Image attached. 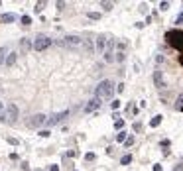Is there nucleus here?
Returning <instances> with one entry per match:
<instances>
[{"mask_svg":"<svg viewBox=\"0 0 183 171\" xmlns=\"http://www.w3.org/2000/svg\"><path fill=\"white\" fill-rule=\"evenodd\" d=\"M112 94H114V85H112L110 79L100 81V83L95 87V92H93V96H97V99H100V100L112 99Z\"/></svg>","mask_w":183,"mask_h":171,"instance_id":"nucleus-1","label":"nucleus"},{"mask_svg":"<svg viewBox=\"0 0 183 171\" xmlns=\"http://www.w3.org/2000/svg\"><path fill=\"white\" fill-rule=\"evenodd\" d=\"M18 116H20V110H18V106L14 104H8L6 108H4V112H2V114H0V122H2V124H16V122H18Z\"/></svg>","mask_w":183,"mask_h":171,"instance_id":"nucleus-2","label":"nucleus"},{"mask_svg":"<svg viewBox=\"0 0 183 171\" xmlns=\"http://www.w3.org/2000/svg\"><path fill=\"white\" fill-rule=\"evenodd\" d=\"M165 41H167L173 49L183 51V30H169V32L165 33Z\"/></svg>","mask_w":183,"mask_h":171,"instance_id":"nucleus-3","label":"nucleus"},{"mask_svg":"<svg viewBox=\"0 0 183 171\" xmlns=\"http://www.w3.org/2000/svg\"><path fill=\"white\" fill-rule=\"evenodd\" d=\"M81 43H83V38H79V35H67L57 41L59 47H67V49H77V47H81Z\"/></svg>","mask_w":183,"mask_h":171,"instance_id":"nucleus-4","label":"nucleus"},{"mask_svg":"<svg viewBox=\"0 0 183 171\" xmlns=\"http://www.w3.org/2000/svg\"><path fill=\"white\" fill-rule=\"evenodd\" d=\"M51 43H53L51 38H47V35H43V33H39L38 38H36V41H33V49H36V51H46Z\"/></svg>","mask_w":183,"mask_h":171,"instance_id":"nucleus-5","label":"nucleus"},{"mask_svg":"<svg viewBox=\"0 0 183 171\" xmlns=\"http://www.w3.org/2000/svg\"><path fill=\"white\" fill-rule=\"evenodd\" d=\"M46 114H33V116H30V118L26 120V126L28 128H39V126L46 124Z\"/></svg>","mask_w":183,"mask_h":171,"instance_id":"nucleus-6","label":"nucleus"},{"mask_svg":"<svg viewBox=\"0 0 183 171\" xmlns=\"http://www.w3.org/2000/svg\"><path fill=\"white\" fill-rule=\"evenodd\" d=\"M154 85H156V89H160V91H164L165 87H167L164 73L160 71V69H156V71H154Z\"/></svg>","mask_w":183,"mask_h":171,"instance_id":"nucleus-7","label":"nucleus"},{"mask_svg":"<svg viewBox=\"0 0 183 171\" xmlns=\"http://www.w3.org/2000/svg\"><path fill=\"white\" fill-rule=\"evenodd\" d=\"M69 114V110H65V112H55V114H51V116H47L46 118V126H55L59 122V120H63Z\"/></svg>","mask_w":183,"mask_h":171,"instance_id":"nucleus-8","label":"nucleus"},{"mask_svg":"<svg viewBox=\"0 0 183 171\" xmlns=\"http://www.w3.org/2000/svg\"><path fill=\"white\" fill-rule=\"evenodd\" d=\"M100 104H103V100H100V99H97V96H93V99H91V100H89V102L85 104V112H87V114H91V112L98 110V108H100Z\"/></svg>","mask_w":183,"mask_h":171,"instance_id":"nucleus-9","label":"nucleus"},{"mask_svg":"<svg viewBox=\"0 0 183 171\" xmlns=\"http://www.w3.org/2000/svg\"><path fill=\"white\" fill-rule=\"evenodd\" d=\"M32 47H33V43L30 41V38H22V40H20V49H22V53H24V55H26Z\"/></svg>","mask_w":183,"mask_h":171,"instance_id":"nucleus-10","label":"nucleus"},{"mask_svg":"<svg viewBox=\"0 0 183 171\" xmlns=\"http://www.w3.org/2000/svg\"><path fill=\"white\" fill-rule=\"evenodd\" d=\"M95 47H97V51L105 53V47H106V35H105V33H100V35L97 38V43H95Z\"/></svg>","mask_w":183,"mask_h":171,"instance_id":"nucleus-11","label":"nucleus"},{"mask_svg":"<svg viewBox=\"0 0 183 171\" xmlns=\"http://www.w3.org/2000/svg\"><path fill=\"white\" fill-rule=\"evenodd\" d=\"M16 59H18V53H16V51L8 53V55H6V61H4V65H6V67H12L14 63H16Z\"/></svg>","mask_w":183,"mask_h":171,"instance_id":"nucleus-12","label":"nucleus"},{"mask_svg":"<svg viewBox=\"0 0 183 171\" xmlns=\"http://www.w3.org/2000/svg\"><path fill=\"white\" fill-rule=\"evenodd\" d=\"M81 47H83L87 53H93V51H95V45H93V41H91V40H83Z\"/></svg>","mask_w":183,"mask_h":171,"instance_id":"nucleus-13","label":"nucleus"},{"mask_svg":"<svg viewBox=\"0 0 183 171\" xmlns=\"http://www.w3.org/2000/svg\"><path fill=\"white\" fill-rule=\"evenodd\" d=\"M162 118H164L162 114H156V116H154V118L150 120V126H152V128H157V126L162 124Z\"/></svg>","mask_w":183,"mask_h":171,"instance_id":"nucleus-14","label":"nucleus"},{"mask_svg":"<svg viewBox=\"0 0 183 171\" xmlns=\"http://www.w3.org/2000/svg\"><path fill=\"white\" fill-rule=\"evenodd\" d=\"M0 20L2 22H16V14H2Z\"/></svg>","mask_w":183,"mask_h":171,"instance_id":"nucleus-15","label":"nucleus"},{"mask_svg":"<svg viewBox=\"0 0 183 171\" xmlns=\"http://www.w3.org/2000/svg\"><path fill=\"white\" fill-rule=\"evenodd\" d=\"M6 55H8V47L2 45V47H0V63H4V61H6Z\"/></svg>","mask_w":183,"mask_h":171,"instance_id":"nucleus-16","label":"nucleus"},{"mask_svg":"<svg viewBox=\"0 0 183 171\" xmlns=\"http://www.w3.org/2000/svg\"><path fill=\"white\" fill-rule=\"evenodd\" d=\"M103 57H105L106 63H112V61H114V53H112V51H105V53H103Z\"/></svg>","mask_w":183,"mask_h":171,"instance_id":"nucleus-17","label":"nucleus"},{"mask_svg":"<svg viewBox=\"0 0 183 171\" xmlns=\"http://www.w3.org/2000/svg\"><path fill=\"white\" fill-rule=\"evenodd\" d=\"M175 108L177 110H183V92L177 96V100H175Z\"/></svg>","mask_w":183,"mask_h":171,"instance_id":"nucleus-18","label":"nucleus"},{"mask_svg":"<svg viewBox=\"0 0 183 171\" xmlns=\"http://www.w3.org/2000/svg\"><path fill=\"white\" fill-rule=\"evenodd\" d=\"M126 138H128V136H126V132H124V130H120V132L116 134V142H124Z\"/></svg>","mask_w":183,"mask_h":171,"instance_id":"nucleus-19","label":"nucleus"},{"mask_svg":"<svg viewBox=\"0 0 183 171\" xmlns=\"http://www.w3.org/2000/svg\"><path fill=\"white\" fill-rule=\"evenodd\" d=\"M130 161H132V155H130V153H126V155H122V159H120V163H122V165H128Z\"/></svg>","mask_w":183,"mask_h":171,"instance_id":"nucleus-20","label":"nucleus"},{"mask_svg":"<svg viewBox=\"0 0 183 171\" xmlns=\"http://www.w3.org/2000/svg\"><path fill=\"white\" fill-rule=\"evenodd\" d=\"M134 142H136V138H134V136H128V138L124 140V145L126 148H130V145H134Z\"/></svg>","mask_w":183,"mask_h":171,"instance_id":"nucleus-21","label":"nucleus"},{"mask_svg":"<svg viewBox=\"0 0 183 171\" xmlns=\"http://www.w3.org/2000/svg\"><path fill=\"white\" fill-rule=\"evenodd\" d=\"M20 22H22V26H30V24H32V18H30V16H22Z\"/></svg>","mask_w":183,"mask_h":171,"instance_id":"nucleus-22","label":"nucleus"},{"mask_svg":"<svg viewBox=\"0 0 183 171\" xmlns=\"http://www.w3.org/2000/svg\"><path fill=\"white\" fill-rule=\"evenodd\" d=\"M124 57H126V55H124V51H118L116 55H114V61H118V63H122V61H124Z\"/></svg>","mask_w":183,"mask_h":171,"instance_id":"nucleus-23","label":"nucleus"},{"mask_svg":"<svg viewBox=\"0 0 183 171\" xmlns=\"http://www.w3.org/2000/svg\"><path fill=\"white\" fill-rule=\"evenodd\" d=\"M114 128H116V130H122V128H124V120H120V118H118L116 122H114Z\"/></svg>","mask_w":183,"mask_h":171,"instance_id":"nucleus-24","label":"nucleus"},{"mask_svg":"<svg viewBox=\"0 0 183 171\" xmlns=\"http://www.w3.org/2000/svg\"><path fill=\"white\" fill-rule=\"evenodd\" d=\"M87 16H89L91 20H100V14H98V12H89Z\"/></svg>","mask_w":183,"mask_h":171,"instance_id":"nucleus-25","label":"nucleus"},{"mask_svg":"<svg viewBox=\"0 0 183 171\" xmlns=\"http://www.w3.org/2000/svg\"><path fill=\"white\" fill-rule=\"evenodd\" d=\"M100 6L105 10H112V2H100Z\"/></svg>","mask_w":183,"mask_h":171,"instance_id":"nucleus-26","label":"nucleus"},{"mask_svg":"<svg viewBox=\"0 0 183 171\" xmlns=\"http://www.w3.org/2000/svg\"><path fill=\"white\" fill-rule=\"evenodd\" d=\"M175 24H177V26H183V12L175 18Z\"/></svg>","mask_w":183,"mask_h":171,"instance_id":"nucleus-27","label":"nucleus"},{"mask_svg":"<svg viewBox=\"0 0 183 171\" xmlns=\"http://www.w3.org/2000/svg\"><path fill=\"white\" fill-rule=\"evenodd\" d=\"M164 61H165V57L162 55V53H160V55H156V63H157V65H160V63H164Z\"/></svg>","mask_w":183,"mask_h":171,"instance_id":"nucleus-28","label":"nucleus"},{"mask_svg":"<svg viewBox=\"0 0 183 171\" xmlns=\"http://www.w3.org/2000/svg\"><path fill=\"white\" fill-rule=\"evenodd\" d=\"M110 106H112V110H118V106H120V100H112Z\"/></svg>","mask_w":183,"mask_h":171,"instance_id":"nucleus-29","label":"nucleus"},{"mask_svg":"<svg viewBox=\"0 0 183 171\" xmlns=\"http://www.w3.org/2000/svg\"><path fill=\"white\" fill-rule=\"evenodd\" d=\"M169 8V2H160V10H167Z\"/></svg>","mask_w":183,"mask_h":171,"instance_id":"nucleus-30","label":"nucleus"},{"mask_svg":"<svg viewBox=\"0 0 183 171\" xmlns=\"http://www.w3.org/2000/svg\"><path fill=\"white\" fill-rule=\"evenodd\" d=\"M38 136H41V138H47V136H49V130H39Z\"/></svg>","mask_w":183,"mask_h":171,"instance_id":"nucleus-31","label":"nucleus"},{"mask_svg":"<svg viewBox=\"0 0 183 171\" xmlns=\"http://www.w3.org/2000/svg\"><path fill=\"white\" fill-rule=\"evenodd\" d=\"M41 10H43V2H38V4H36V12H41Z\"/></svg>","mask_w":183,"mask_h":171,"instance_id":"nucleus-32","label":"nucleus"},{"mask_svg":"<svg viewBox=\"0 0 183 171\" xmlns=\"http://www.w3.org/2000/svg\"><path fill=\"white\" fill-rule=\"evenodd\" d=\"M95 158H97L95 153H87V155H85V159H87V161H93V159H95Z\"/></svg>","mask_w":183,"mask_h":171,"instance_id":"nucleus-33","label":"nucleus"},{"mask_svg":"<svg viewBox=\"0 0 183 171\" xmlns=\"http://www.w3.org/2000/svg\"><path fill=\"white\" fill-rule=\"evenodd\" d=\"M116 92H124V83H120V85H116Z\"/></svg>","mask_w":183,"mask_h":171,"instance_id":"nucleus-34","label":"nucleus"},{"mask_svg":"<svg viewBox=\"0 0 183 171\" xmlns=\"http://www.w3.org/2000/svg\"><path fill=\"white\" fill-rule=\"evenodd\" d=\"M142 130V124L140 122H134V132H140Z\"/></svg>","mask_w":183,"mask_h":171,"instance_id":"nucleus-35","label":"nucleus"},{"mask_svg":"<svg viewBox=\"0 0 183 171\" xmlns=\"http://www.w3.org/2000/svg\"><path fill=\"white\" fill-rule=\"evenodd\" d=\"M8 144H12V145H18L20 142H18V140H16V138H8Z\"/></svg>","mask_w":183,"mask_h":171,"instance_id":"nucleus-36","label":"nucleus"},{"mask_svg":"<svg viewBox=\"0 0 183 171\" xmlns=\"http://www.w3.org/2000/svg\"><path fill=\"white\" fill-rule=\"evenodd\" d=\"M140 12L146 14V12H148V6H146V4H142V6H140Z\"/></svg>","mask_w":183,"mask_h":171,"instance_id":"nucleus-37","label":"nucleus"},{"mask_svg":"<svg viewBox=\"0 0 183 171\" xmlns=\"http://www.w3.org/2000/svg\"><path fill=\"white\" fill-rule=\"evenodd\" d=\"M154 171H164V169H162V165H160V163H156V165H154Z\"/></svg>","mask_w":183,"mask_h":171,"instance_id":"nucleus-38","label":"nucleus"},{"mask_svg":"<svg viewBox=\"0 0 183 171\" xmlns=\"http://www.w3.org/2000/svg\"><path fill=\"white\" fill-rule=\"evenodd\" d=\"M49 171H59V165H51V167H49Z\"/></svg>","mask_w":183,"mask_h":171,"instance_id":"nucleus-39","label":"nucleus"},{"mask_svg":"<svg viewBox=\"0 0 183 171\" xmlns=\"http://www.w3.org/2000/svg\"><path fill=\"white\" fill-rule=\"evenodd\" d=\"M4 108H6V106H4V102H2V100H0V114H2V112H4Z\"/></svg>","mask_w":183,"mask_h":171,"instance_id":"nucleus-40","label":"nucleus"},{"mask_svg":"<svg viewBox=\"0 0 183 171\" xmlns=\"http://www.w3.org/2000/svg\"><path fill=\"white\" fill-rule=\"evenodd\" d=\"M173 171H183V163H179V165H177V167H175Z\"/></svg>","mask_w":183,"mask_h":171,"instance_id":"nucleus-41","label":"nucleus"},{"mask_svg":"<svg viewBox=\"0 0 183 171\" xmlns=\"http://www.w3.org/2000/svg\"><path fill=\"white\" fill-rule=\"evenodd\" d=\"M179 61H181V65H183V55H181V59H179Z\"/></svg>","mask_w":183,"mask_h":171,"instance_id":"nucleus-42","label":"nucleus"}]
</instances>
